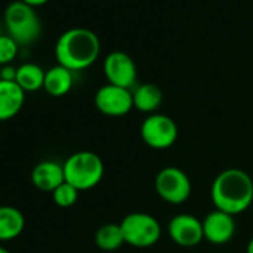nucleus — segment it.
<instances>
[{
  "mask_svg": "<svg viewBox=\"0 0 253 253\" xmlns=\"http://www.w3.org/2000/svg\"><path fill=\"white\" fill-rule=\"evenodd\" d=\"M210 198L214 209L237 216L253 203V179L241 169H226L214 177Z\"/></svg>",
  "mask_w": 253,
  "mask_h": 253,
  "instance_id": "obj_1",
  "label": "nucleus"
},
{
  "mask_svg": "<svg viewBox=\"0 0 253 253\" xmlns=\"http://www.w3.org/2000/svg\"><path fill=\"white\" fill-rule=\"evenodd\" d=\"M101 43L98 36L84 27L66 30L55 43V58L60 66L81 72L91 67L100 55Z\"/></svg>",
  "mask_w": 253,
  "mask_h": 253,
  "instance_id": "obj_2",
  "label": "nucleus"
},
{
  "mask_svg": "<svg viewBox=\"0 0 253 253\" xmlns=\"http://www.w3.org/2000/svg\"><path fill=\"white\" fill-rule=\"evenodd\" d=\"M66 182L79 192L95 188L104 176V164L101 158L91 151H79L72 154L63 164Z\"/></svg>",
  "mask_w": 253,
  "mask_h": 253,
  "instance_id": "obj_3",
  "label": "nucleus"
},
{
  "mask_svg": "<svg viewBox=\"0 0 253 253\" xmlns=\"http://www.w3.org/2000/svg\"><path fill=\"white\" fill-rule=\"evenodd\" d=\"M5 26L8 35L20 45L27 46L36 42L42 33V23L35 8L17 0L5 9Z\"/></svg>",
  "mask_w": 253,
  "mask_h": 253,
  "instance_id": "obj_4",
  "label": "nucleus"
},
{
  "mask_svg": "<svg viewBox=\"0 0 253 253\" xmlns=\"http://www.w3.org/2000/svg\"><path fill=\"white\" fill-rule=\"evenodd\" d=\"M121 229L125 244L133 247L146 249L155 246L161 238V225L149 213L134 211L128 213L121 220Z\"/></svg>",
  "mask_w": 253,
  "mask_h": 253,
  "instance_id": "obj_5",
  "label": "nucleus"
},
{
  "mask_svg": "<svg viewBox=\"0 0 253 253\" xmlns=\"http://www.w3.org/2000/svg\"><path fill=\"white\" fill-rule=\"evenodd\" d=\"M179 136L177 124L164 113L149 115L140 125V137L152 149L164 151L171 148Z\"/></svg>",
  "mask_w": 253,
  "mask_h": 253,
  "instance_id": "obj_6",
  "label": "nucleus"
},
{
  "mask_svg": "<svg viewBox=\"0 0 253 253\" xmlns=\"http://www.w3.org/2000/svg\"><path fill=\"white\" fill-rule=\"evenodd\" d=\"M155 191L160 198L169 204L185 203L192 192V183L188 174L179 167H164L155 176Z\"/></svg>",
  "mask_w": 253,
  "mask_h": 253,
  "instance_id": "obj_7",
  "label": "nucleus"
},
{
  "mask_svg": "<svg viewBox=\"0 0 253 253\" xmlns=\"http://www.w3.org/2000/svg\"><path fill=\"white\" fill-rule=\"evenodd\" d=\"M94 104L97 110L106 116L119 118L130 113L134 107L133 103V91L121 88L116 85H103L97 89L94 95Z\"/></svg>",
  "mask_w": 253,
  "mask_h": 253,
  "instance_id": "obj_8",
  "label": "nucleus"
},
{
  "mask_svg": "<svg viewBox=\"0 0 253 253\" xmlns=\"http://www.w3.org/2000/svg\"><path fill=\"white\" fill-rule=\"evenodd\" d=\"M103 72L107 84L131 89L137 81V67L134 60L122 51L110 52L103 63Z\"/></svg>",
  "mask_w": 253,
  "mask_h": 253,
  "instance_id": "obj_9",
  "label": "nucleus"
},
{
  "mask_svg": "<svg viewBox=\"0 0 253 253\" xmlns=\"http://www.w3.org/2000/svg\"><path fill=\"white\" fill-rule=\"evenodd\" d=\"M169 235L180 247H194L204 240L203 220L189 213H179L169 222Z\"/></svg>",
  "mask_w": 253,
  "mask_h": 253,
  "instance_id": "obj_10",
  "label": "nucleus"
},
{
  "mask_svg": "<svg viewBox=\"0 0 253 253\" xmlns=\"http://www.w3.org/2000/svg\"><path fill=\"white\" fill-rule=\"evenodd\" d=\"M204 240L214 246L226 244L235 235V219L222 210L214 209L203 219Z\"/></svg>",
  "mask_w": 253,
  "mask_h": 253,
  "instance_id": "obj_11",
  "label": "nucleus"
},
{
  "mask_svg": "<svg viewBox=\"0 0 253 253\" xmlns=\"http://www.w3.org/2000/svg\"><path fill=\"white\" fill-rule=\"evenodd\" d=\"M26 101V91L14 81L0 79V122L20 113Z\"/></svg>",
  "mask_w": 253,
  "mask_h": 253,
  "instance_id": "obj_12",
  "label": "nucleus"
},
{
  "mask_svg": "<svg viewBox=\"0 0 253 253\" xmlns=\"http://www.w3.org/2000/svg\"><path fill=\"white\" fill-rule=\"evenodd\" d=\"M66 182L63 164L55 161H42L32 170V183L43 192H54Z\"/></svg>",
  "mask_w": 253,
  "mask_h": 253,
  "instance_id": "obj_13",
  "label": "nucleus"
},
{
  "mask_svg": "<svg viewBox=\"0 0 253 253\" xmlns=\"http://www.w3.org/2000/svg\"><path fill=\"white\" fill-rule=\"evenodd\" d=\"M26 226V219L21 210L12 206H0V241L17 238Z\"/></svg>",
  "mask_w": 253,
  "mask_h": 253,
  "instance_id": "obj_14",
  "label": "nucleus"
},
{
  "mask_svg": "<svg viewBox=\"0 0 253 253\" xmlns=\"http://www.w3.org/2000/svg\"><path fill=\"white\" fill-rule=\"evenodd\" d=\"M73 86V72L57 64L46 70L43 89L52 97H63L66 95Z\"/></svg>",
  "mask_w": 253,
  "mask_h": 253,
  "instance_id": "obj_15",
  "label": "nucleus"
},
{
  "mask_svg": "<svg viewBox=\"0 0 253 253\" xmlns=\"http://www.w3.org/2000/svg\"><path fill=\"white\" fill-rule=\"evenodd\" d=\"M133 103L139 112L152 115L163 103V92L154 84H142L133 91Z\"/></svg>",
  "mask_w": 253,
  "mask_h": 253,
  "instance_id": "obj_16",
  "label": "nucleus"
},
{
  "mask_svg": "<svg viewBox=\"0 0 253 253\" xmlns=\"http://www.w3.org/2000/svg\"><path fill=\"white\" fill-rule=\"evenodd\" d=\"M45 70L35 63H24L17 69V79L15 82L26 91L35 92L43 88L45 82Z\"/></svg>",
  "mask_w": 253,
  "mask_h": 253,
  "instance_id": "obj_17",
  "label": "nucleus"
},
{
  "mask_svg": "<svg viewBox=\"0 0 253 253\" xmlns=\"http://www.w3.org/2000/svg\"><path fill=\"white\" fill-rule=\"evenodd\" d=\"M95 246L104 252H115L118 250L122 244H125L124 241V235H122V229L119 223H104L101 225L94 237Z\"/></svg>",
  "mask_w": 253,
  "mask_h": 253,
  "instance_id": "obj_18",
  "label": "nucleus"
},
{
  "mask_svg": "<svg viewBox=\"0 0 253 253\" xmlns=\"http://www.w3.org/2000/svg\"><path fill=\"white\" fill-rule=\"evenodd\" d=\"M78 198H79V191H78L75 186H72L70 183H67V182L61 183V185L52 192V200H54V203H55L58 207H61V209H67V207L75 206L76 201H78Z\"/></svg>",
  "mask_w": 253,
  "mask_h": 253,
  "instance_id": "obj_19",
  "label": "nucleus"
},
{
  "mask_svg": "<svg viewBox=\"0 0 253 253\" xmlns=\"http://www.w3.org/2000/svg\"><path fill=\"white\" fill-rule=\"evenodd\" d=\"M18 49L20 45L9 35H0V66L11 64L18 55Z\"/></svg>",
  "mask_w": 253,
  "mask_h": 253,
  "instance_id": "obj_20",
  "label": "nucleus"
},
{
  "mask_svg": "<svg viewBox=\"0 0 253 253\" xmlns=\"http://www.w3.org/2000/svg\"><path fill=\"white\" fill-rule=\"evenodd\" d=\"M0 79L2 81H14L17 79V69L12 67L11 64L8 66H3L2 70H0Z\"/></svg>",
  "mask_w": 253,
  "mask_h": 253,
  "instance_id": "obj_21",
  "label": "nucleus"
},
{
  "mask_svg": "<svg viewBox=\"0 0 253 253\" xmlns=\"http://www.w3.org/2000/svg\"><path fill=\"white\" fill-rule=\"evenodd\" d=\"M21 2L27 3V5L32 6V8H38V6H42V5L48 3L49 0H21Z\"/></svg>",
  "mask_w": 253,
  "mask_h": 253,
  "instance_id": "obj_22",
  "label": "nucleus"
},
{
  "mask_svg": "<svg viewBox=\"0 0 253 253\" xmlns=\"http://www.w3.org/2000/svg\"><path fill=\"white\" fill-rule=\"evenodd\" d=\"M246 253H253V237L249 240L247 243V247H246Z\"/></svg>",
  "mask_w": 253,
  "mask_h": 253,
  "instance_id": "obj_23",
  "label": "nucleus"
},
{
  "mask_svg": "<svg viewBox=\"0 0 253 253\" xmlns=\"http://www.w3.org/2000/svg\"><path fill=\"white\" fill-rule=\"evenodd\" d=\"M0 253H11L8 249H5V247H2V246H0Z\"/></svg>",
  "mask_w": 253,
  "mask_h": 253,
  "instance_id": "obj_24",
  "label": "nucleus"
}]
</instances>
